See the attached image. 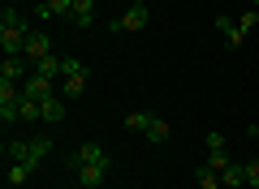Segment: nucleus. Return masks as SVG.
Here are the masks:
<instances>
[{"label": "nucleus", "instance_id": "obj_26", "mask_svg": "<svg viewBox=\"0 0 259 189\" xmlns=\"http://www.w3.org/2000/svg\"><path fill=\"white\" fill-rule=\"evenodd\" d=\"M246 134H250V138H255V146H259V129H255V125H250V129H246Z\"/></svg>", "mask_w": 259, "mask_h": 189}, {"label": "nucleus", "instance_id": "obj_17", "mask_svg": "<svg viewBox=\"0 0 259 189\" xmlns=\"http://www.w3.org/2000/svg\"><path fill=\"white\" fill-rule=\"evenodd\" d=\"M30 172L35 168H26V163H9V189H22L30 180Z\"/></svg>", "mask_w": 259, "mask_h": 189}, {"label": "nucleus", "instance_id": "obj_12", "mask_svg": "<svg viewBox=\"0 0 259 189\" xmlns=\"http://www.w3.org/2000/svg\"><path fill=\"white\" fill-rule=\"evenodd\" d=\"M0 30H13V35H30L35 26H26V18H22L18 9H9V5H5V13H0Z\"/></svg>", "mask_w": 259, "mask_h": 189}, {"label": "nucleus", "instance_id": "obj_13", "mask_svg": "<svg viewBox=\"0 0 259 189\" xmlns=\"http://www.w3.org/2000/svg\"><path fill=\"white\" fill-rule=\"evenodd\" d=\"M74 22L78 30H87V26H95V0H74Z\"/></svg>", "mask_w": 259, "mask_h": 189}, {"label": "nucleus", "instance_id": "obj_3", "mask_svg": "<svg viewBox=\"0 0 259 189\" xmlns=\"http://www.w3.org/2000/svg\"><path fill=\"white\" fill-rule=\"evenodd\" d=\"M143 26H147V0H134L108 30H112V35H130V30H143Z\"/></svg>", "mask_w": 259, "mask_h": 189}, {"label": "nucleus", "instance_id": "obj_25", "mask_svg": "<svg viewBox=\"0 0 259 189\" xmlns=\"http://www.w3.org/2000/svg\"><path fill=\"white\" fill-rule=\"evenodd\" d=\"M78 69H82L78 56H61V78H65V73H78Z\"/></svg>", "mask_w": 259, "mask_h": 189}, {"label": "nucleus", "instance_id": "obj_23", "mask_svg": "<svg viewBox=\"0 0 259 189\" xmlns=\"http://www.w3.org/2000/svg\"><path fill=\"white\" fill-rule=\"evenodd\" d=\"M238 26L246 30V35H250V30L259 26V9H246V13H242V18H238Z\"/></svg>", "mask_w": 259, "mask_h": 189}, {"label": "nucleus", "instance_id": "obj_28", "mask_svg": "<svg viewBox=\"0 0 259 189\" xmlns=\"http://www.w3.org/2000/svg\"><path fill=\"white\" fill-rule=\"evenodd\" d=\"M255 9H259V5H255Z\"/></svg>", "mask_w": 259, "mask_h": 189}, {"label": "nucleus", "instance_id": "obj_9", "mask_svg": "<svg viewBox=\"0 0 259 189\" xmlns=\"http://www.w3.org/2000/svg\"><path fill=\"white\" fill-rule=\"evenodd\" d=\"M39 120H44V125H61L65 120V99L61 95H52V99L39 103Z\"/></svg>", "mask_w": 259, "mask_h": 189}, {"label": "nucleus", "instance_id": "obj_21", "mask_svg": "<svg viewBox=\"0 0 259 189\" xmlns=\"http://www.w3.org/2000/svg\"><path fill=\"white\" fill-rule=\"evenodd\" d=\"M229 155H225V151H212V155H207V168H212V172H225V168H229Z\"/></svg>", "mask_w": 259, "mask_h": 189}, {"label": "nucleus", "instance_id": "obj_7", "mask_svg": "<svg viewBox=\"0 0 259 189\" xmlns=\"http://www.w3.org/2000/svg\"><path fill=\"white\" fill-rule=\"evenodd\" d=\"M22 56H26L30 65H39L44 56H52V39H48L44 30H30V35H26V52H22Z\"/></svg>", "mask_w": 259, "mask_h": 189}, {"label": "nucleus", "instance_id": "obj_5", "mask_svg": "<svg viewBox=\"0 0 259 189\" xmlns=\"http://www.w3.org/2000/svg\"><path fill=\"white\" fill-rule=\"evenodd\" d=\"M87 86H91V73L82 65L78 73H65L61 78V99H78V95H87Z\"/></svg>", "mask_w": 259, "mask_h": 189}, {"label": "nucleus", "instance_id": "obj_20", "mask_svg": "<svg viewBox=\"0 0 259 189\" xmlns=\"http://www.w3.org/2000/svg\"><path fill=\"white\" fill-rule=\"evenodd\" d=\"M39 120V99H26L22 95V125H35Z\"/></svg>", "mask_w": 259, "mask_h": 189}, {"label": "nucleus", "instance_id": "obj_24", "mask_svg": "<svg viewBox=\"0 0 259 189\" xmlns=\"http://www.w3.org/2000/svg\"><path fill=\"white\" fill-rule=\"evenodd\" d=\"M242 168H246V185H250V189H259V159L242 163Z\"/></svg>", "mask_w": 259, "mask_h": 189}, {"label": "nucleus", "instance_id": "obj_15", "mask_svg": "<svg viewBox=\"0 0 259 189\" xmlns=\"http://www.w3.org/2000/svg\"><path fill=\"white\" fill-rule=\"evenodd\" d=\"M151 112H143V108H134V112H125V129H134V134H147V125H151Z\"/></svg>", "mask_w": 259, "mask_h": 189}, {"label": "nucleus", "instance_id": "obj_11", "mask_svg": "<svg viewBox=\"0 0 259 189\" xmlns=\"http://www.w3.org/2000/svg\"><path fill=\"white\" fill-rule=\"evenodd\" d=\"M216 30L225 35V43H229V47H242V39H246V30L238 26V18H216Z\"/></svg>", "mask_w": 259, "mask_h": 189}, {"label": "nucleus", "instance_id": "obj_19", "mask_svg": "<svg viewBox=\"0 0 259 189\" xmlns=\"http://www.w3.org/2000/svg\"><path fill=\"white\" fill-rule=\"evenodd\" d=\"M199 189H225V185H221V172H212V168L203 163V168H199Z\"/></svg>", "mask_w": 259, "mask_h": 189}, {"label": "nucleus", "instance_id": "obj_18", "mask_svg": "<svg viewBox=\"0 0 259 189\" xmlns=\"http://www.w3.org/2000/svg\"><path fill=\"white\" fill-rule=\"evenodd\" d=\"M35 73H48V78L61 82V56H44V60L35 65Z\"/></svg>", "mask_w": 259, "mask_h": 189}, {"label": "nucleus", "instance_id": "obj_6", "mask_svg": "<svg viewBox=\"0 0 259 189\" xmlns=\"http://www.w3.org/2000/svg\"><path fill=\"white\" fill-rule=\"evenodd\" d=\"M74 172H78V185L82 189H100L104 176H108V163H74Z\"/></svg>", "mask_w": 259, "mask_h": 189}, {"label": "nucleus", "instance_id": "obj_22", "mask_svg": "<svg viewBox=\"0 0 259 189\" xmlns=\"http://www.w3.org/2000/svg\"><path fill=\"white\" fill-rule=\"evenodd\" d=\"M203 146H207V155H212V151H225L229 142H225V134H216V129H212V134L203 138Z\"/></svg>", "mask_w": 259, "mask_h": 189}, {"label": "nucleus", "instance_id": "obj_2", "mask_svg": "<svg viewBox=\"0 0 259 189\" xmlns=\"http://www.w3.org/2000/svg\"><path fill=\"white\" fill-rule=\"evenodd\" d=\"M22 95H26V99H39V103H44V99H52V95H61V82L48 78V73H35V69H30V78L22 82Z\"/></svg>", "mask_w": 259, "mask_h": 189}, {"label": "nucleus", "instance_id": "obj_4", "mask_svg": "<svg viewBox=\"0 0 259 189\" xmlns=\"http://www.w3.org/2000/svg\"><path fill=\"white\" fill-rule=\"evenodd\" d=\"M30 69H35V65L26 60V56H5V60H0V82H26L30 78Z\"/></svg>", "mask_w": 259, "mask_h": 189}, {"label": "nucleus", "instance_id": "obj_16", "mask_svg": "<svg viewBox=\"0 0 259 189\" xmlns=\"http://www.w3.org/2000/svg\"><path fill=\"white\" fill-rule=\"evenodd\" d=\"M168 134H173V129H168V120H160V116L147 125V142H156V146H160V142H168Z\"/></svg>", "mask_w": 259, "mask_h": 189}, {"label": "nucleus", "instance_id": "obj_8", "mask_svg": "<svg viewBox=\"0 0 259 189\" xmlns=\"http://www.w3.org/2000/svg\"><path fill=\"white\" fill-rule=\"evenodd\" d=\"M35 13L44 22H52V18H74V0H44V5H35Z\"/></svg>", "mask_w": 259, "mask_h": 189}, {"label": "nucleus", "instance_id": "obj_1", "mask_svg": "<svg viewBox=\"0 0 259 189\" xmlns=\"http://www.w3.org/2000/svg\"><path fill=\"white\" fill-rule=\"evenodd\" d=\"M48 155H52V138H9V142H5V159L9 163L39 168Z\"/></svg>", "mask_w": 259, "mask_h": 189}, {"label": "nucleus", "instance_id": "obj_10", "mask_svg": "<svg viewBox=\"0 0 259 189\" xmlns=\"http://www.w3.org/2000/svg\"><path fill=\"white\" fill-rule=\"evenodd\" d=\"M74 163H112V159H108V151H104L100 142H82L74 151Z\"/></svg>", "mask_w": 259, "mask_h": 189}, {"label": "nucleus", "instance_id": "obj_14", "mask_svg": "<svg viewBox=\"0 0 259 189\" xmlns=\"http://www.w3.org/2000/svg\"><path fill=\"white\" fill-rule=\"evenodd\" d=\"M221 185L225 189H242L246 185V168H242V163H229V168L221 172Z\"/></svg>", "mask_w": 259, "mask_h": 189}, {"label": "nucleus", "instance_id": "obj_27", "mask_svg": "<svg viewBox=\"0 0 259 189\" xmlns=\"http://www.w3.org/2000/svg\"><path fill=\"white\" fill-rule=\"evenodd\" d=\"M35 5H44V0H35Z\"/></svg>", "mask_w": 259, "mask_h": 189}]
</instances>
